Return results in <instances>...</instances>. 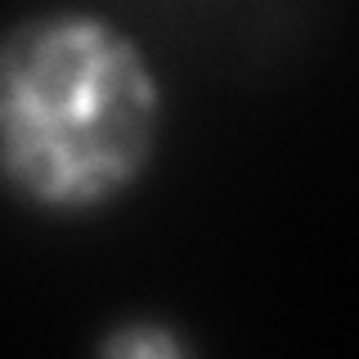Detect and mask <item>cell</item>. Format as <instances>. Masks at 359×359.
Masks as SVG:
<instances>
[{"label": "cell", "instance_id": "cell-1", "mask_svg": "<svg viewBox=\"0 0 359 359\" xmlns=\"http://www.w3.org/2000/svg\"><path fill=\"white\" fill-rule=\"evenodd\" d=\"M166 81L108 9L36 5L0 22V198L22 216L86 224L153 180Z\"/></svg>", "mask_w": 359, "mask_h": 359}, {"label": "cell", "instance_id": "cell-2", "mask_svg": "<svg viewBox=\"0 0 359 359\" xmlns=\"http://www.w3.org/2000/svg\"><path fill=\"white\" fill-rule=\"evenodd\" d=\"M175 14L194 59L243 86L292 72L323 32V0H175Z\"/></svg>", "mask_w": 359, "mask_h": 359}, {"label": "cell", "instance_id": "cell-4", "mask_svg": "<svg viewBox=\"0 0 359 359\" xmlns=\"http://www.w3.org/2000/svg\"><path fill=\"white\" fill-rule=\"evenodd\" d=\"M149 5H175V0H149Z\"/></svg>", "mask_w": 359, "mask_h": 359}, {"label": "cell", "instance_id": "cell-3", "mask_svg": "<svg viewBox=\"0 0 359 359\" xmlns=\"http://www.w3.org/2000/svg\"><path fill=\"white\" fill-rule=\"evenodd\" d=\"M90 346H95V355H108V359H194L202 351L194 328L162 310L112 314V319L99 323Z\"/></svg>", "mask_w": 359, "mask_h": 359}]
</instances>
